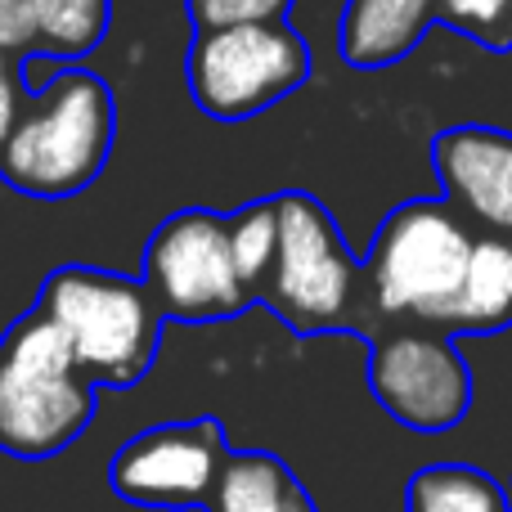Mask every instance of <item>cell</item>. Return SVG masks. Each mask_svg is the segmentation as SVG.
I'll return each mask as SVG.
<instances>
[{"instance_id":"cell-14","label":"cell","mask_w":512,"mask_h":512,"mask_svg":"<svg viewBox=\"0 0 512 512\" xmlns=\"http://www.w3.org/2000/svg\"><path fill=\"white\" fill-rule=\"evenodd\" d=\"M405 512H512V499L490 472L445 459L405 481Z\"/></svg>"},{"instance_id":"cell-20","label":"cell","mask_w":512,"mask_h":512,"mask_svg":"<svg viewBox=\"0 0 512 512\" xmlns=\"http://www.w3.org/2000/svg\"><path fill=\"white\" fill-rule=\"evenodd\" d=\"M14 122H18V81H14V63H9V54L0 50V144L9 140Z\"/></svg>"},{"instance_id":"cell-7","label":"cell","mask_w":512,"mask_h":512,"mask_svg":"<svg viewBox=\"0 0 512 512\" xmlns=\"http://www.w3.org/2000/svg\"><path fill=\"white\" fill-rule=\"evenodd\" d=\"M140 283L149 288L158 315L180 324H216L252 306L234 274L225 216L212 207H185L149 234Z\"/></svg>"},{"instance_id":"cell-15","label":"cell","mask_w":512,"mask_h":512,"mask_svg":"<svg viewBox=\"0 0 512 512\" xmlns=\"http://www.w3.org/2000/svg\"><path fill=\"white\" fill-rule=\"evenodd\" d=\"M32 27L41 54L50 59H81L108 32V0H32Z\"/></svg>"},{"instance_id":"cell-2","label":"cell","mask_w":512,"mask_h":512,"mask_svg":"<svg viewBox=\"0 0 512 512\" xmlns=\"http://www.w3.org/2000/svg\"><path fill=\"white\" fill-rule=\"evenodd\" d=\"M95 405V382L81 373L59 324L27 310L0 337V450L50 459L86 432Z\"/></svg>"},{"instance_id":"cell-8","label":"cell","mask_w":512,"mask_h":512,"mask_svg":"<svg viewBox=\"0 0 512 512\" xmlns=\"http://www.w3.org/2000/svg\"><path fill=\"white\" fill-rule=\"evenodd\" d=\"M369 391L409 432H450L472 405V373L450 333L391 328L369 346Z\"/></svg>"},{"instance_id":"cell-11","label":"cell","mask_w":512,"mask_h":512,"mask_svg":"<svg viewBox=\"0 0 512 512\" xmlns=\"http://www.w3.org/2000/svg\"><path fill=\"white\" fill-rule=\"evenodd\" d=\"M432 23V0H346L337 18V50L351 68L378 72L409 59Z\"/></svg>"},{"instance_id":"cell-10","label":"cell","mask_w":512,"mask_h":512,"mask_svg":"<svg viewBox=\"0 0 512 512\" xmlns=\"http://www.w3.org/2000/svg\"><path fill=\"white\" fill-rule=\"evenodd\" d=\"M441 198L468 225L512 234V131L499 126H450L432 140Z\"/></svg>"},{"instance_id":"cell-4","label":"cell","mask_w":512,"mask_h":512,"mask_svg":"<svg viewBox=\"0 0 512 512\" xmlns=\"http://www.w3.org/2000/svg\"><path fill=\"white\" fill-rule=\"evenodd\" d=\"M472 239L477 230L445 198L400 203L378 225L369 256L360 261L373 306L391 319H418L441 333V319L468 270Z\"/></svg>"},{"instance_id":"cell-3","label":"cell","mask_w":512,"mask_h":512,"mask_svg":"<svg viewBox=\"0 0 512 512\" xmlns=\"http://www.w3.org/2000/svg\"><path fill=\"white\" fill-rule=\"evenodd\" d=\"M41 315L59 324L95 387H135L162 346V315L149 288L131 274L63 265L41 283Z\"/></svg>"},{"instance_id":"cell-16","label":"cell","mask_w":512,"mask_h":512,"mask_svg":"<svg viewBox=\"0 0 512 512\" xmlns=\"http://www.w3.org/2000/svg\"><path fill=\"white\" fill-rule=\"evenodd\" d=\"M225 234H230V256L234 274L256 301L265 274L274 265V243H279V216H274V198H256V203L239 207L234 216H225Z\"/></svg>"},{"instance_id":"cell-17","label":"cell","mask_w":512,"mask_h":512,"mask_svg":"<svg viewBox=\"0 0 512 512\" xmlns=\"http://www.w3.org/2000/svg\"><path fill=\"white\" fill-rule=\"evenodd\" d=\"M436 23L459 27L486 50H512V0H432Z\"/></svg>"},{"instance_id":"cell-19","label":"cell","mask_w":512,"mask_h":512,"mask_svg":"<svg viewBox=\"0 0 512 512\" xmlns=\"http://www.w3.org/2000/svg\"><path fill=\"white\" fill-rule=\"evenodd\" d=\"M32 41V0H0V50H27Z\"/></svg>"},{"instance_id":"cell-5","label":"cell","mask_w":512,"mask_h":512,"mask_svg":"<svg viewBox=\"0 0 512 512\" xmlns=\"http://www.w3.org/2000/svg\"><path fill=\"white\" fill-rule=\"evenodd\" d=\"M185 81L212 122H252L310 81V45L288 18L194 32Z\"/></svg>"},{"instance_id":"cell-18","label":"cell","mask_w":512,"mask_h":512,"mask_svg":"<svg viewBox=\"0 0 512 512\" xmlns=\"http://www.w3.org/2000/svg\"><path fill=\"white\" fill-rule=\"evenodd\" d=\"M292 0H185V14L194 32H216V27H239V23H270V18H288Z\"/></svg>"},{"instance_id":"cell-21","label":"cell","mask_w":512,"mask_h":512,"mask_svg":"<svg viewBox=\"0 0 512 512\" xmlns=\"http://www.w3.org/2000/svg\"><path fill=\"white\" fill-rule=\"evenodd\" d=\"M508 499H512V495H508Z\"/></svg>"},{"instance_id":"cell-13","label":"cell","mask_w":512,"mask_h":512,"mask_svg":"<svg viewBox=\"0 0 512 512\" xmlns=\"http://www.w3.org/2000/svg\"><path fill=\"white\" fill-rule=\"evenodd\" d=\"M203 512H319V504L279 454L230 450Z\"/></svg>"},{"instance_id":"cell-6","label":"cell","mask_w":512,"mask_h":512,"mask_svg":"<svg viewBox=\"0 0 512 512\" xmlns=\"http://www.w3.org/2000/svg\"><path fill=\"white\" fill-rule=\"evenodd\" d=\"M279 243L256 301H270L292 333H328L346 319L360 283V261L319 198L288 189L274 194Z\"/></svg>"},{"instance_id":"cell-1","label":"cell","mask_w":512,"mask_h":512,"mask_svg":"<svg viewBox=\"0 0 512 512\" xmlns=\"http://www.w3.org/2000/svg\"><path fill=\"white\" fill-rule=\"evenodd\" d=\"M0 144V176L32 198H72L99 180L117 135V99L90 68H59Z\"/></svg>"},{"instance_id":"cell-12","label":"cell","mask_w":512,"mask_h":512,"mask_svg":"<svg viewBox=\"0 0 512 512\" xmlns=\"http://www.w3.org/2000/svg\"><path fill=\"white\" fill-rule=\"evenodd\" d=\"M512 328V234L481 230L472 239V256L441 333H504Z\"/></svg>"},{"instance_id":"cell-9","label":"cell","mask_w":512,"mask_h":512,"mask_svg":"<svg viewBox=\"0 0 512 512\" xmlns=\"http://www.w3.org/2000/svg\"><path fill=\"white\" fill-rule=\"evenodd\" d=\"M230 441L221 418L144 427L108 463V486L117 499L153 512H194L207 504Z\"/></svg>"}]
</instances>
